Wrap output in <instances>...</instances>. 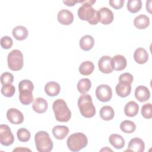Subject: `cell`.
<instances>
[{"label":"cell","instance_id":"7a4b0ae2","mask_svg":"<svg viewBox=\"0 0 152 152\" xmlns=\"http://www.w3.org/2000/svg\"><path fill=\"white\" fill-rule=\"evenodd\" d=\"M52 109L55 118L58 121L65 122L71 119V112L64 100L61 99H56L53 103Z\"/></svg>","mask_w":152,"mask_h":152},{"label":"cell","instance_id":"83f0119b","mask_svg":"<svg viewBox=\"0 0 152 152\" xmlns=\"http://www.w3.org/2000/svg\"><path fill=\"white\" fill-rule=\"evenodd\" d=\"M94 69V65L91 61H84L79 66L80 73L83 75H90Z\"/></svg>","mask_w":152,"mask_h":152},{"label":"cell","instance_id":"60d3db41","mask_svg":"<svg viewBox=\"0 0 152 152\" xmlns=\"http://www.w3.org/2000/svg\"><path fill=\"white\" fill-rule=\"evenodd\" d=\"M20 151V150H24V151H31V150H29V149H27V148H15V149H14V150H13V151Z\"/></svg>","mask_w":152,"mask_h":152},{"label":"cell","instance_id":"7c38bea8","mask_svg":"<svg viewBox=\"0 0 152 152\" xmlns=\"http://www.w3.org/2000/svg\"><path fill=\"white\" fill-rule=\"evenodd\" d=\"M98 66L100 71L104 74H109L113 71L111 65V57L109 56H103L98 62Z\"/></svg>","mask_w":152,"mask_h":152},{"label":"cell","instance_id":"ac0fdd59","mask_svg":"<svg viewBox=\"0 0 152 152\" xmlns=\"http://www.w3.org/2000/svg\"><path fill=\"white\" fill-rule=\"evenodd\" d=\"M134 58L135 61L139 64H145L148 59V52L145 49L138 48L134 53Z\"/></svg>","mask_w":152,"mask_h":152},{"label":"cell","instance_id":"d4e9b609","mask_svg":"<svg viewBox=\"0 0 152 152\" xmlns=\"http://www.w3.org/2000/svg\"><path fill=\"white\" fill-rule=\"evenodd\" d=\"M109 141L110 144L116 149H121L125 145L124 138L119 134H111L109 138Z\"/></svg>","mask_w":152,"mask_h":152},{"label":"cell","instance_id":"74e56055","mask_svg":"<svg viewBox=\"0 0 152 152\" xmlns=\"http://www.w3.org/2000/svg\"><path fill=\"white\" fill-rule=\"evenodd\" d=\"M124 4V0H110L109 1V4L110 5L116 9H121Z\"/></svg>","mask_w":152,"mask_h":152},{"label":"cell","instance_id":"30bf717a","mask_svg":"<svg viewBox=\"0 0 152 152\" xmlns=\"http://www.w3.org/2000/svg\"><path fill=\"white\" fill-rule=\"evenodd\" d=\"M7 118L12 124L19 125L24 121L23 114L18 109L11 108L7 112Z\"/></svg>","mask_w":152,"mask_h":152},{"label":"cell","instance_id":"8992f818","mask_svg":"<svg viewBox=\"0 0 152 152\" xmlns=\"http://www.w3.org/2000/svg\"><path fill=\"white\" fill-rule=\"evenodd\" d=\"M7 62L8 66L11 70L14 71L20 70L24 64L22 52L18 49L11 51L7 57Z\"/></svg>","mask_w":152,"mask_h":152},{"label":"cell","instance_id":"ffe728a7","mask_svg":"<svg viewBox=\"0 0 152 152\" xmlns=\"http://www.w3.org/2000/svg\"><path fill=\"white\" fill-rule=\"evenodd\" d=\"M60 90V85L55 81L48 82L45 86V91L46 93L50 97L57 96L59 93Z\"/></svg>","mask_w":152,"mask_h":152},{"label":"cell","instance_id":"2e32d148","mask_svg":"<svg viewBox=\"0 0 152 152\" xmlns=\"http://www.w3.org/2000/svg\"><path fill=\"white\" fill-rule=\"evenodd\" d=\"M115 90L119 96L126 97L131 93V84L126 82H119L116 86Z\"/></svg>","mask_w":152,"mask_h":152},{"label":"cell","instance_id":"4fadbf2b","mask_svg":"<svg viewBox=\"0 0 152 152\" xmlns=\"http://www.w3.org/2000/svg\"><path fill=\"white\" fill-rule=\"evenodd\" d=\"M145 149V144L144 141L140 138H134L131 139L128 144V149L126 151L143 152Z\"/></svg>","mask_w":152,"mask_h":152},{"label":"cell","instance_id":"6da1fadb","mask_svg":"<svg viewBox=\"0 0 152 152\" xmlns=\"http://www.w3.org/2000/svg\"><path fill=\"white\" fill-rule=\"evenodd\" d=\"M82 5L78 10V17L84 21H87L91 25H96L99 23L97 11L95 10L92 5L96 1H80Z\"/></svg>","mask_w":152,"mask_h":152},{"label":"cell","instance_id":"e575fe53","mask_svg":"<svg viewBox=\"0 0 152 152\" xmlns=\"http://www.w3.org/2000/svg\"><path fill=\"white\" fill-rule=\"evenodd\" d=\"M14 81V77L10 72H5L1 74V83L2 85L7 84H12Z\"/></svg>","mask_w":152,"mask_h":152},{"label":"cell","instance_id":"f1b7e54d","mask_svg":"<svg viewBox=\"0 0 152 152\" xmlns=\"http://www.w3.org/2000/svg\"><path fill=\"white\" fill-rule=\"evenodd\" d=\"M91 86V83L88 78H82L77 84V89L78 91L83 94H86Z\"/></svg>","mask_w":152,"mask_h":152},{"label":"cell","instance_id":"836d02e7","mask_svg":"<svg viewBox=\"0 0 152 152\" xmlns=\"http://www.w3.org/2000/svg\"><path fill=\"white\" fill-rule=\"evenodd\" d=\"M141 114L145 119H150L152 117L151 104L150 103H145L142 106Z\"/></svg>","mask_w":152,"mask_h":152},{"label":"cell","instance_id":"cb8c5ba5","mask_svg":"<svg viewBox=\"0 0 152 152\" xmlns=\"http://www.w3.org/2000/svg\"><path fill=\"white\" fill-rule=\"evenodd\" d=\"M14 37L18 40H23L27 37L28 30L26 27L22 26H18L14 27L12 31Z\"/></svg>","mask_w":152,"mask_h":152},{"label":"cell","instance_id":"3957f363","mask_svg":"<svg viewBox=\"0 0 152 152\" xmlns=\"http://www.w3.org/2000/svg\"><path fill=\"white\" fill-rule=\"evenodd\" d=\"M78 106L81 114L85 118H92L96 113V109L90 94L81 95L78 100Z\"/></svg>","mask_w":152,"mask_h":152},{"label":"cell","instance_id":"8fae6325","mask_svg":"<svg viewBox=\"0 0 152 152\" xmlns=\"http://www.w3.org/2000/svg\"><path fill=\"white\" fill-rule=\"evenodd\" d=\"M127 65L126 58L121 55H116L111 58V65L113 69L115 71H122L124 69Z\"/></svg>","mask_w":152,"mask_h":152},{"label":"cell","instance_id":"7402d4cb","mask_svg":"<svg viewBox=\"0 0 152 152\" xmlns=\"http://www.w3.org/2000/svg\"><path fill=\"white\" fill-rule=\"evenodd\" d=\"M94 44V40L90 35H85L80 40V46L83 50L88 51L92 49Z\"/></svg>","mask_w":152,"mask_h":152},{"label":"cell","instance_id":"484cf974","mask_svg":"<svg viewBox=\"0 0 152 152\" xmlns=\"http://www.w3.org/2000/svg\"><path fill=\"white\" fill-rule=\"evenodd\" d=\"M134 24L138 29H145L150 24V19L145 15H140L135 18Z\"/></svg>","mask_w":152,"mask_h":152},{"label":"cell","instance_id":"f546056e","mask_svg":"<svg viewBox=\"0 0 152 152\" xmlns=\"http://www.w3.org/2000/svg\"><path fill=\"white\" fill-rule=\"evenodd\" d=\"M120 128L125 133L130 134L134 132L136 129V125L134 122L129 120H125L121 123Z\"/></svg>","mask_w":152,"mask_h":152},{"label":"cell","instance_id":"8d00e7d4","mask_svg":"<svg viewBox=\"0 0 152 152\" xmlns=\"http://www.w3.org/2000/svg\"><path fill=\"white\" fill-rule=\"evenodd\" d=\"M133 76L128 72L122 74L119 77V82H126L131 84L133 81Z\"/></svg>","mask_w":152,"mask_h":152},{"label":"cell","instance_id":"d6986e66","mask_svg":"<svg viewBox=\"0 0 152 152\" xmlns=\"http://www.w3.org/2000/svg\"><path fill=\"white\" fill-rule=\"evenodd\" d=\"M48 102L45 99L42 97L36 98L32 104L33 109L38 113H42L45 112L48 109Z\"/></svg>","mask_w":152,"mask_h":152},{"label":"cell","instance_id":"4dcf8cb0","mask_svg":"<svg viewBox=\"0 0 152 152\" xmlns=\"http://www.w3.org/2000/svg\"><path fill=\"white\" fill-rule=\"evenodd\" d=\"M142 7V2L140 0H129L127 2L128 10L131 13L138 12Z\"/></svg>","mask_w":152,"mask_h":152},{"label":"cell","instance_id":"277c9868","mask_svg":"<svg viewBox=\"0 0 152 152\" xmlns=\"http://www.w3.org/2000/svg\"><path fill=\"white\" fill-rule=\"evenodd\" d=\"M36 147L39 152H49L53 146L49 134L44 131L37 132L34 136Z\"/></svg>","mask_w":152,"mask_h":152},{"label":"cell","instance_id":"e0dca14e","mask_svg":"<svg viewBox=\"0 0 152 152\" xmlns=\"http://www.w3.org/2000/svg\"><path fill=\"white\" fill-rule=\"evenodd\" d=\"M33 91V90L27 88L19 89V99L20 102L22 104L24 105H28L33 101V96L32 94Z\"/></svg>","mask_w":152,"mask_h":152},{"label":"cell","instance_id":"52a82bcc","mask_svg":"<svg viewBox=\"0 0 152 152\" xmlns=\"http://www.w3.org/2000/svg\"><path fill=\"white\" fill-rule=\"evenodd\" d=\"M14 141V137L10 128L7 125H0V142L4 146H9Z\"/></svg>","mask_w":152,"mask_h":152},{"label":"cell","instance_id":"ba28073f","mask_svg":"<svg viewBox=\"0 0 152 152\" xmlns=\"http://www.w3.org/2000/svg\"><path fill=\"white\" fill-rule=\"evenodd\" d=\"M96 96L97 99L102 102H108L112 97V88L106 84L100 85L96 88Z\"/></svg>","mask_w":152,"mask_h":152},{"label":"cell","instance_id":"b9f144b4","mask_svg":"<svg viewBox=\"0 0 152 152\" xmlns=\"http://www.w3.org/2000/svg\"><path fill=\"white\" fill-rule=\"evenodd\" d=\"M103 150H104V151H106V150H108V151H112L111 149L108 148H107V147H106L105 148H103V149H102L100 151H103Z\"/></svg>","mask_w":152,"mask_h":152},{"label":"cell","instance_id":"5b68a950","mask_svg":"<svg viewBox=\"0 0 152 152\" xmlns=\"http://www.w3.org/2000/svg\"><path fill=\"white\" fill-rule=\"evenodd\" d=\"M66 142L68 147L71 151L77 152L87 146L88 140L84 134L77 132L69 135Z\"/></svg>","mask_w":152,"mask_h":152},{"label":"cell","instance_id":"44dd1931","mask_svg":"<svg viewBox=\"0 0 152 152\" xmlns=\"http://www.w3.org/2000/svg\"><path fill=\"white\" fill-rule=\"evenodd\" d=\"M69 133V129L64 125H56L52 129L53 136L58 140L64 139Z\"/></svg>","mask_w":152,"mask_h":152},{"label":"cell","instance_id":"ab89813d","mask_svg":"<svg viewBox=\"0 0 152 152\" xmlns=\"http://www.w3.org/2000/svg\"><path fill=\"white\" fill-rule=\"evenodd\" d=\"M151 1H147L146 2V9L150 14L151 13Z\"/></svg>","mask_w":152,"mask_h":152},{"label":"cell","instance_id":"9c48e42d","mask_svg":"<svg viewBox=\"0 0 152 152\" xmlns=\"http://www.w3.org/2000/svg\"><path fill=\"white\" fill-rule=\"evenodd\" d=\"M97 16L99 22L103 24L107 25L110 24L113 20V14L108 8L103 7L97 11Z\"/></svg>","mask_w":152,"mask_h":152},{"label":"cell","instance_id":"1f68e13d","mask_svg":"<svg viewBox=\"0 0 152 152\" xmlns=\"http://www.w3.org/2000/svg\"><path fill=\"white\" fill-rule=\"evenodd\" d=\"M17 135L18 140L24 142H27L31 137L30 131L24 128H21L17 131Z\"/></svg>","mask_w":152,"mask_h":152},{"label":"cell","instance_id":"d590c367","mask_svg":"<svg viewBox=\"0 0 152 152\" xmlns=\"http://www.w3.org/2000/svg\"><path fill=\"white\" fill-rule=\"evenodd\" d=\"M13 44L12 39L10 36H4L1 39V46L5 49H10Z\"/></svg>","mask_w":152,"mask_h":152},{"label":"cell","instance_id":"603a6c76","mask_svg":"<svg viewBox=\"0 0 152 152\" xmlns=\"http://www.w3.org/2000/svg\"><path fill=\"white\" fill-rule=\"evenodd\" d=\"M139 110L138 104L134 101H130L127 103L124 107V112L128 117H134L138 114Z\"/></svg>","mask_w":152,"mask_h":152},{"label":"cell","instance_id":"f35d334b","mask_svg":"<svg viewBox=\"0 0 152 152\" xmlns=\"http://www.w3.org/2000/svg\"><path fill=\"white\" fill-rule=\"evenodd\" d=\"M80 2V1H63V3L65 4L66 5L69 6V7H72L74 6L76 3H78Z\"/></svg>","mask_w":152,"mask_h":152},{"label":"cell","instance_id":"d6a6232c","mask_svg":"<svg viewBox=\"0 0 152 152\" xmlns=\"http://www.w3.org/2000/svg\"><path fill=\"white\" fill-rule=\"evenodd\" d=\"M15 91V87L11 84H7L2 86L1 88V93L5 97H12Z\"/></svg>","mask_w":152,"mask_h":152},{"label":"cell","instance_id":"5bb4252c","mask_svg":"<svg viewBox=\"0 0 152 152\" xmlns=\"http://www.w3.org/2000/svg\"><path fill=\"white\" fill-rule=\"evenodd\" d=\"M58 20L63 25H69L74 21V15L70 11L63 9L58 12Z\"/></svg>","mask_w":152,"mask_h":152},{"label":"cell","instance_id":"4316f807","mask_svg":"<svg viewBox=\"0 0 152 152\" xmlns=\"http://www.w3.org/2000/svg\"><path fill=\"white\" fill-rule=\"evenodd\" d=\"M115 112L110 106H104L100 110V116L103 120L109 121L113 118Z\"/></svg>","mask_w":152,"mask_h":152},{"label":"cell","instance_id":"9a60e30c","mask_svg":"<svg viewBox=\"0 0 152 152\" xmlns=\"http://www.w3.org/2000/svg\"><path fill=\"white\" fill-rule=\"evenodd\" d=\"M135 96L139 102H144L150 99V92L145 86H139L135 88Z\"/></svg>","mask_w":152,"mask_h":152}]
</instances>
